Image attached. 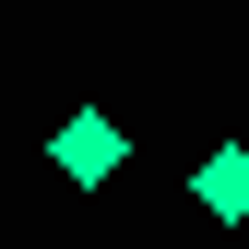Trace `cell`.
Here are the masks:
<instances>
[{
  "instance_id": "obj_1",
  "label": "cell",
  "mask_w": 249,
  "mask_h": 249,
  "mask_svg": "<svg viewBox=\"0 0 249 249\" xmlns=\"http://www.w3.org/2000/svg\"><path fill=\"white\" fill-rule=\"evenodd\" d=\"M48 166L71 178V190H107V178L131 166V131H119L107 107H71V119H59V131H48Z\"/></svg>"
},
{
  "instance_id": "obj_2",
  "label": "cell",
  "mask_w": 249,
  "mask_h": 249,
  "mask_svg": "<svg viewBox=\"0 0 249 249\" xmlns=\"http://www.w3.org/2000/svg\"><path fill=\"white\" fill-rule=\"evenodd\" d=\"M190 202L213 213V226H249V142H213L190 166Z\"/></svg>"
}]
</instances>
